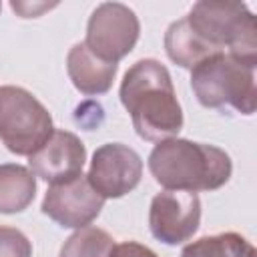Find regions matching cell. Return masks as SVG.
Wrapping results in <instances>:
<instances>
[{
  "mask_svg": "<svg viewBox=\"0 0 257 257\" xmlns=\"http://www.w3.org/2000/svg\"><path fill=\"white\" fill-rule=\"evenodd\" d=\"M191 86L197 100L207 108L233 106L241 114L255 112V68L229 52L213 54L193 66Z\"/></svg>",
  "mask_w": 257,
  "mask_h": 257,
  "instance_id": "cell-4",
  "label": "cell"
},
{
  "mask_svg": "<svg viewBox=\"0 0 257 257\" xmlns=\"http://www.w3.org/2000/svg\"><path fill=\"white\" fill-rule=\"evenodd\" d=\"M52 116L26 88L0 86V141L20 157L36 153L52 135Z\"/></svg>",
  "mask_w": 257,
  "mask_h": 257,
  "instance_id": "cell-5",
  "label": "cell"
},
{
  "mask_svg": "<svg viewBox=\"0 0 257 257\" xmlns=\"http://www.w3.org/2000/svg\"><path fill=\"white\" fill-rule=\"evenodd\" d=\"M116 68L118 64L104 62L98 56H94L84 46V42L74 44L66 56V70L74 88L88 96L108 92V88L112 86Z\"/></svg>",
  "mask_w": 257,
  "mask_h": 257,
  "instance_id": "cell-11",
  "label": "cell"
},
{
  "mask_svg": "<svg viewBox=\"0 0 257 257\" xmlns=\"http://www.w3.org/2000/svg\"><path fill=\"white\" fill-rule=\"evenodd\" d=\"M0 10H2V4H0Z\"/></svg>",
  "mask_w": 257,
  "mask_h": 257,
  "instance_id": "cell-19",
  "label": "cell"
},
{
  "mask_svg": "<svg viewBox=\"0 0 257 257\" xmlns=\"http://www.w3.org/2000/svg\"><path fill=\"white\" fill-rule=\"evenodd\" d=\"M139 32V18L128 6L102 2L88 18L84 46L100 60L116 64L135 48Z\"/></svg>",
  "mask_w": 257,
  "mask_h": 257,
  "instance_id": "cell-6",
  "label": "cell"
},
{
  "mask_svg": "<svg viewBox=\"0 0 257 257\" xmlns=\"http://www.w3.org/2000/svg\"><path fill=\"white\" fill-rule=\"evenodd\" d=\"M189 26L209 46L229 52L247 66H257L255 16L245 2L201 0L185 16Z\"/></svg>",
  "mask_w": 257,
  "mask_h": 257,
  "instance_id": "cell-3",
  "label": "cell"
},
{
  "mask_svg": "<svg viewBox=\"0 0 257 257\" xmlns=\"http://www.w3.org/2000/svg\"><path fill=\"white\" fill-rule=\"evenodd\" d=\"M36 195V177L30 169L6 163L0 165V213L12 215L24 211Z\"/></svg>",
  "mask_w": 257,
  "mask_h": 257,
  "instance_id": "cell-13",
  "label": "cell"
},
{
  "mask_svg": "<svg viewBox=\"0 0 257 257\" xmlns=\"http://www.w3.org/2000/svg\"><path fill=\"white\" fill-rule=\"evenodd\" d=\"M181 257H255V247L239 233H219L189 243Z\"/></svg>",
  "mask_w": 257,
  "mask_h": 257,
  "instance_id": "cell-14",
  "label": "cell"
},
{
  "mask_svg": "<svg viewBox=\"0 0 257 257\" xmlns=\"http://www.w3.org/2000/svg\"><path fill=\"white\" fill-rule=\"evenodd\" d=\"M201 223V201L197 193L163 191L157 193L149 209V227L157 241L181 245L189 241Z\"/></svg>",
  "mask_w": 257,
  "mask_h": 257,
  "instance_id": "cell-8",
  "label": "cell"
},
{
  "mask_svg": "<svg viewBox=\"0 0 257 257\" xmlns=\"http://www.w3.org/2000/svg\"><path fill=\"white\" fill-rule=\"evenodd\" d=\"M108 257H159V255L147 245H141L137 241H122L112 247Z\"/></svg>",
  "mask_w": 257,
  "mask_h": 257,
  "instance_id": "cell-17",
  "label": "cell"
},
{
  "mask_svg": "<svg viewBox=\"0 0 257 257\" xmlns=\"http://www.w3.org/2000/svg\"><path fill=\"white\" fill-rule=\"evenodd\" d=\"M86 161V149L82 141L70 131H52L48 141L28 157L34 177L56 185L82 173Z\"/></svg>",
  "mask_w": 257,
  "mask_h": 257,
  "instance_id": "cell-10",
  "label": "cell"
},
{
  "mask_svg": "<svg viewBox=\"0 0 257 257\" xmlns=\"http://www.w3.org/2000/svg\"><path fill=\"white\" fill-rule=\"evenodd\" d=\"M114 247V239L98 227H82L72 233L62 249L60 257H108Z\"/></svg>",
  "mask_w": 257,
  "mask_h": 257,
  "instance_id": "cell-15",
  "label": "cell"
},
{
  "mask_svg": "<svg viewBox=\"0 0 257 257\" xmlns=\"http://www.w3.org/2000/svg\"><path fill=\"white\" fill-rule=\"evenodd\" d=\"M143 177V159L122 143H106L92 155L88 183L102 199H118L131 193Z\"/></svg>",
  "mask_w": 257,
  "mask_h": 257,
  "instance_id": "cell-7",
  "label": "cell"
},
{
  "mask_svg": "<svg viewBox=\"0 0 257 257\" xmlns=\"http://www.w3.org/2000/svg\"><path fill=\"white\" fill-rule=\"evenodd\" d=\"M120 102L133 118L137 135L161 143L175 139L183 128V110L171 74L155 58L135 62L120 82Z\"/></svg>",
  "mask_w": 257,
  "mask_h": 257,
  "instance_id": "cell-1",
  "label": "cell"
},
{
  "mask_svg": "<svg viewBox=\"0 0 257 257\" xmlns=\"http://www.w3.org/2000/svg\"><path fill=\"white\" fill-rule=\"evenodd\" d=\"M165 50H167L169 58L183 68H193L201 60H205L213 54H219V50H215L201 36L195 34V30L189 26L187 18H181L167 28Z\"/></svg>",
  "mask_w": 257,
  "mask_h": 257,
  "instance_id": "cell-12",
  "label": "cell"
},
{
  "mask_svg": "<svg viewBox=\"0 0 257 257\" xmlns=\"http://www.w3.org/2000/svg\"><path fill=\"white\" fill-rule=\"evenodd\" d=\"M104 199L92 189L82 173L68 181L50 185L42 201V213L66 229L88 227L100 215Z\"/></svg>",
  "mask_w": 257,
  "mask_h": 257,
  "instance_id": "cell-9",
  "label": "cell"
},
{
  "mask_svg": "<svg viewBox=\"0 0 257 257\" xmlns=\"http://www.w3.org/2000/svg\"><path fill=\"white\" fill-rule=\"evenodd\" d=\"M56 4H28V2H12V8L22 16V18H34L42 10H48Z\"/></svg>",
  "mask_w": 257,
  "mask_h": 257,
  "instance_id": "cell-18",
  "label": "cell"
},
{
  "mask_svg": "<svg viewBox=\"0 0 257 257\" xmlns=\"http://www.w3.org/2000/svg\"><path fill=\"white\" fill-rule=\"evenodd\" d=\"M0 257H32L28 237L18 229L0 225Z\"/></svg>",
  "mask_w": 257,
  "mask_h": 257,
  "instance_id": "cell-16",
  "label": "cell"
},
{
  "mask_svg": "<svg viewBox=\"0 0 257 257\" xmlns=\"http://www.w3.org/2000/svg\"><path fill=\"white\" fill-rule=\"evenodd\" d=\"M149 171L165 191H215L233 171L229 155L213 145L189 139H167L149 155Z\"/></svg>",
  "mask_w": 257,
  "mask_h": 257,
  "instance_id": "cell-2",
  "label": "cell"
}]
</instances>
